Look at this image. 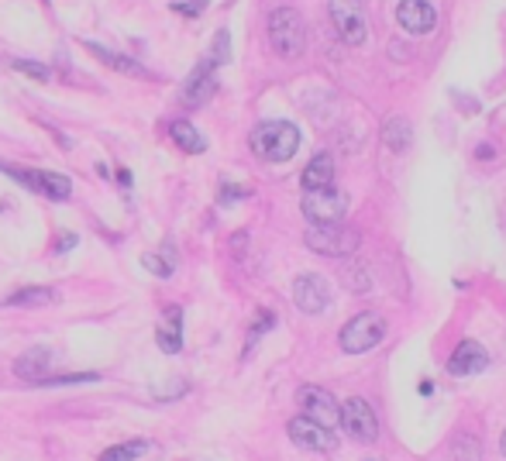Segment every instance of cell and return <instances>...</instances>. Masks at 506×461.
<instances>
[{"label": "cell", "instance_id": "obj_4", "mask_svg": "<svg viewBox=\"0 0 506 461\" xmlns=\"http://www.w3.org/2000/svg\"><path fill=\"white\" fill-rule=\"evenodd\" d=\"M349 211V196L338 193V189H307L303 193V217L324 227V224H341V217Z\"/></svg>", "mask_w": 506, "mask_h": 461}, {"label": "cell", "instance_id": "obj_26", "mask_svg": "<svg viewBox=\"0 0 506 461\" xmlns=\"http://www.w3.org/2000/svg\"><path fill=\"white\" fill-rule=\"evenodd\" d=\"M142 262H145V269H149V273H156V276H162V279L172 276V262H162L158 255H145Z\"/></svg>", "mask_w": 506, "mask_h": 461}, {"label": "cell", "instance_id": "obj_8", "mask_svg": "<svg viewBox=\"0 0 506 461\" xmlns=\"http://www.w3.org/2000/svg\"><path fill=\"white\" fill-rule=\"evenodd\" d=\"M358 231L355 227H338V224H324V227H314L307 231V245L320 251V255H351L358 248Z\"/></svg>", "mask_w": 506, "mask_h": 461}, {"label": "cell", "instance_id": "obj_24", "mask_svg": "<svg viewBox=\"0 0 506 461\" xmlns=\"http://www.w3.org/2000/svg\"><path fill=\"white\" fill-rule=\"evenodd\" d=\"M14 69L18 73H25V76H32V80H52V65H42V62H34V59H18L14 62Z\"/></svg>", "mask_w": 506, "mask_h": 461}, {"label": "cell", "instance_id": "obj_18", "mask_svg": "<svg viewBox=\"0 0 506 461\" xmlns=\"http://www.w3.org/2000/svg\"><path fill=\"white\" fill-rule=\"evenodd\" d=\"M34 193H42V196H49V200H69V193H73V183H69V176H59V173H34Z\"/></svg>", "mask_w": 506, "mask_h": 461}, {"label": "cell", "instance_id": "obj_31", "mask_svg": "<svg viewBox=\"0 0 506 461\" xmlns=\"http://www.w3.org/2000/svg\"><path fill=\"white\" fill-rule=\"evenodd\" d=\"M118 183H121V186H131V173H127V169H118Z\"/></svg>", "mask_w": 506, "mask_h": 461}, {"label": "cell", "instance_id": "obj_7", "mask_svg": "<svg viewBox=\"0 0 506 461\" xmlns=\"http://www.w3.org/2000/svg\"><path fill=\"white\" fill-rule=\"evenodd\" d=\"M296 400L303 406V417L317 420L320 427L334 431V427L341 424V410H338V403H334V396H331L327 389H320V386H300Z\"/></svg>", "mask_w": 506, "mask_h": 461}, {"label": "cell", "instance_id": "obj_20", "mask_svg": "<svg viewBox=\"0 0 506 461\" xmlns=\"http://www.w3.org/2000/svg\"><path fill=\"white\" fill-rule=\"evenodd\" d=\"M169 134H172V142H176L183 152H190V155H200L207 149V142L200 138V131H196L190 121H172L169 124Z\"/></svg>", "mask_w": 506, "mask_h": 461}, {"label": "cell", "instance_id": "obj_12", "mask_svg": "<svg viewBox=\"0 0 506 461\" xmlns=\"http://www.w3.org/2000/svg\"><path fill=\"white\" fill-rule=\"evenodd\" d=\"M396 21L410 31V35H427V31L438 25V11H434L431 0H400Z\"/></svg>", "mask_w": 506, "mask_h": 461}, {"label": "cell", "instance_id": "obj_10", "mask_svg": "<svg viewBox=\"0 0 506 461\" xmlns=\"http://www.w3.org/2000/svg\"><path fill=\"white\" fill-rule=\"evenodd\" d=\"M293 300H296V307L303 310V313H324L327 303H331V286H327V279L324 276H314V273H307V276H300L293 282Z\"/></svg>", "mask_w": 506, "mask_h": 461}, {"label": "cell", "instance_id": "obj_11", "mask_svg": "<svg viewBox=\"0 0 506 461\" xmlns=\"http://www.w3.org/2000/svg\"><path fill=\"white\" fill-rule=\"evenodd\" d=\"M214 69H218V62L207 59L190 73V80L183 83V104H187V107H203V104L214 96V90H218Z\"/></svg>", "mask_w": 506, "mask_h": 461}, {"label": "cell", "instance_id": "obj_2", "mask_svg": "<svg viewBox=\"0 0 506 461\" xmlns=\"http://www.w3.org/2000/svg\"><path fill=\"white\" fill-rule=\"evenodd\" d=\"M269 42L283 59H296L307 49V25L293 7H276L269 14Z\"/></svg>", "mask_w": 506, "mask_h": 461}, {"label": "cell", "instance_id": "obj_22", "mask_svg": "<svg viewBox=\"0 0 506 461\" xmlns=\"http://www.w3.org/2000/svg\"><path fill=\"white\" fill-rule=\"evenodd\" d=\"M145 451H152V441H125V444H114V448H107L100 461H134L142 458Z\"/></svg>", "mask_w": 506, "mask_h": 461}, {"label": "cell", "instance_id": "obj_23", "mask_svg": "<svg viewBox=\"0 0 506 461\" xmlns=\"http://www.w3.org/2000/svg\"><path fill=\"white\" fill-rule=\"evenodd\" d=\"M455 461H482V444H479V437L458 434V437H455Z\"/></svg>", "mask_w": 506, "mask_h": 461}, {"label": "cell", "instance_id": "obj_13", "mask_svg": "<svg viewBox=\"0 0 506 461\" xmlns=\"http://www.w3.org/2000/svg\"><path fill=\"white\" fill-rule=\"evenodd\" d=\"M486 365H489V355H486V348L479 341H462L455 348V355L448 358V372L451 375H472V372H482Z\"/></svg>", "mask_w": 506, "mask_h": 461}, {"label": "cell", "instance_id": "obj_33", "mask_svg": "<svg viewBox=\"0 0 506 461\" xmlns=\"http://www.w3.org/2000/svg\"><path fill=\"white\" fill-rule=\"evenodd\" d=\"M365 461H380V458H365Z\"/></svg>", "mask_w": 506, "mask_h": 461}, {"label": "cell", "instance_id": "obj_19", "mask_svg": "<svg viewBox=\"0 0 506 461\" xmlns=\"http://www.w3.org/2000/svg\"><path fill=\"white\" fill-rule=\"evenodd\" d=\"M83 49H87V52H94L96 59L107 62V65H111V69H118V73H127V76H145V69H142L134 59H125V56H118V52H111V49L96 45V42H83Z\"/></svg>", "mask_w": 506, "mask_h": 461}, {"label": "cell", "instance_id": "obj_30", "mask_svg": "<svg viewBox=\"0 0 506 461\" xmlns=\"http://www.w3.org/2000/svg\"><path fill=\"white\" fill-rule=\"evenodd\" d=\"M73 245H76V234H65L63 242H59V251H69Z\"/></svg>", "mask_w": 506, "mask_h": 461}, {"label": "cell", "instance_id": "obj_32", "mask_svg": "<svg viewBox=\"0 0 506 461\" xmlns=\"http://www.w3.org/2000/svg\"><path fill=\"white\" fill-rule=\"evenodd\" d=\"M500 451L506 455V431H503V437H500Z\"/></svg>", "mask_w": 506, "mask_h": 461}, {"label": "cell", "instance_id": "obj_29", "mask_svg": "<svg viewBox=\"0 0 506 461\" xmlns=\"http://www.w3.org/2000/svg\"><path fill=\"white\" fill-rule=\"evenodd\" d=\"M238 196H249V189H234V186H227V189L221 193L224 204H231V200H238Z\"/></svg>", "mask_w": 506, "mask_h": 461}, {"label": "cell", "instance_id": "obj_16", "mask_svg": "<svg viewBox=\"0 0 506 461\" xmlns=\"http://www.w3.org/2000/svg\"><path fill=\"white\" fill-rule=\"evenodd\" d=\"M158 348L165 355H176L183 348V310L180 307L165 310V327H158Z\"/></svg>", "mask_w": 506, "mask_h": 461}, {"label": "cell", "instance_id": "obj_28", "mask_svg": "<svg viewBox=\"0 0 506 461\" xmlns=\"http://www.w3.org/2000/svg\"><path fill=\"white\" fill-rule=\"evenodd\" d=\"M203 7H207V0H190V4H176V11H180V14H187V18H196V14L203 11Z\"/></svg>", "mask_w": 506, "mask_h": 461}, {"label": "cell", "instance_id": "obj_17", "mask_svg": "<svg viewBox=\"0 0 506 461\" xmlns=\"http://www.w3.org/2000/svg\"><path fill=\"white\" fill-rule=\"evenodd\" d=\"M382 142L389 152H407L410 149V121L407 118H389L382 124Z\"/></svg>", "mask_w": 506, "mask_h": 461}, {"label": "cell", "instance_id": "obj_1", "mask_svg": "<svg viewBox=\"0 0 506 461\" xmlns=\"http://www.w3.org/2000/svg\"><path fill=\"white\" fill-rule=\"evenodd\" d=\"M252 149L265 162H286L300 149V131L289 121H262L252 131Z\"/></svg>", "mask_w": 506, "mask_h": 461}, {"label": "cell", "instance_id": "obj_9", "mask_svg": "<svg viewBox=\"0 0 506 461\" xmlns=\"http://www.w3.org/2000/svg\"><path fill=\"white\" fill-rule=\"evenodd\" d=\"M289 441L296 448H303V451H317V455L334 451V434L327 431V427H320L310 417H293L289 420Z\"/></svg>", "mask_w": 506, "mask_h": 461}, {"label": "cell", "instance_id": "obj_21", "mask_svg": "<svg viewBox=\"0 0 506 461\" xmlns=\"http://www.w3.org/2000/svg\"><path fill=\"white\" fill-rule=\"evenodd\" d=\"M52 300H56V293L49 286H28V289L11 293L4 303H11V307H38V303H52Z\"/></svg>", "mask_w": 506, "mask_h": 461}, {"label": "cell", "instance_id": "obj_27", "mask_svg": "<svg viewBox=\"0 0 506 461\" xmlns=\"http://www.w3.org/2000/svg\"><path fill=\"white\" fill-rule=\"evenodd\" d=\"M100 375L87 372V375H59V379H45V386H73V382H96Z\"/></svg>", "mask_w": 506, "mask_h": 461}, {"label": "cell", "instance_id": "obj_3", "mask_svg": "<svg viewBox=\"0 0 506 461\" xmlns=\"http://www.w3.org/2000/svg\"><path fill=\"white\" fill-rule=\"evenodd\" d=\"M382 338H386V320H382V313L369 310V313H358V317H351L349 324H345L341 348H345L349 355H365V351H372Z\"/></svg>", "mask_w": 506, "mask_h": 461}, {"label": "cell", "instance_id": "obj_25", "mask_svg": "<svg viewBox=\"0 0 506 461\" xmlns=\"http://www.w3.org/2000/svg\"><path fill=\"white\" fill-rule=\"evenodd\" d=\"M276 324V317H272V310H258V324H255L252 331H249V344H255V341L262 338L269 327Z\"/></svg>", "mask_w": 506, "mask_h": 461}, {"label": "cell", "instance_id": "obj_14", "mask_svg": "<svg viewBox=\"0 0 506 461\" xmlns=\"http://www.w3.org/2000/svg\"><path fill=\"white\" fill-rule=\"evenodd\" d=\"M52 365V351L49 348H32V351H25L18 362H14V372L21 375V379H28V382H45L49 375L45 369Z\"/></svg>", "mask_w": 506, "mask_h": 461}, {"label": "cell", "instance_id": "obj_5", "mask_svg": "<svg viewBox=\"0 0 506 461\" xmlns=\"http://www.w3.org/2000/svg\"><path fill=\"white\" fill-rule=\"evenodd\" d=\"M327 7H331V21H334L338 35H341L349 45H365L369 21H365L362 0H327Z\"/></svg>", "mask_w": 506, "mask_h": 461}, {"label": "cell", "instance_id": "obj_15", "mask_svg": "<svg viewBox=\"0 0 506 461\" xmlns=\"http://www.w3.org/2000/svg\"><path fill=\"white\" fill-rule=\"evenodd\" d=\"M334 183V158L327 152L314 155L303 169V189H327Z\"/></svg>", "mask_w": 506, "mask_h": 461}, {"label": "cell", "instance_id": "obj_6", "mask_svg": "<svg viewBox=\"0 0 506 461\" xmlns=\"http://www.w3.org/2000/svg\"><path fill=\"white\" fill-rule=\"evenodd\" d=\"M341 427H345L349 437H355L358 444H376V437H380L376 410L365 400H358V396L341 406Z\"/></svg>", "mask_w": 506, "mask_h": 461}]
</instances>
